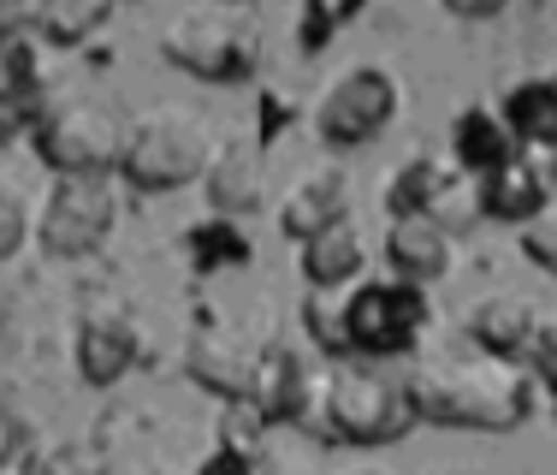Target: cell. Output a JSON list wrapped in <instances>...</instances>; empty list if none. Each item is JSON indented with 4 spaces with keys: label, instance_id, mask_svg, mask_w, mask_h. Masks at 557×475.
I'll list each match as a JSON object with an SVG mask.
<instances>
[{
    "label": "cell",
    "instance_id": "cell-16",
    "mask_svg": "<svg viewBox=\"0 0 557 475\" xmlns=\"http://www.w3.org/2000/svg\"><path fill=\"white\" fill-rule=\"evenodd\" d=\"M504 125H510L516 149H540V155H557V77L540 72V77H516L498 101Z\"/></svg>",
    "mask_w": 557,
    "mask_h": 475
},
{
    "label": "cell",
    "instance_id": "cell-8",
    "mask_svg": "<svg viewBox=\"0 0 557 475\" xmlns=\"http://www.w3.org/2000/svg\"><path fill=\"white\" fill-rule=\"evenodd\" d=\"M113 220H119V196L108 191V179H65L60 173L54 184H48L42 208L30 215V238L48 249V256L77 261V256H89V249L108 244Z\"/></svg>",
    "mask_w": 557,
    "mask_h": 475
},
{
    "label": "cell",
    "instance_id": "cell-28",
    "mask_svg": "<svg viewBox=\"0 0 557 475\" xmlns=\"http://www.w3.org/2000/svg\"><path fill=\"white\" fill-rule=\"evenodd\" d=\"M196 475H261V458L249 452L244 440H220L214 452L196 464Z\"/></svg>",
    "mask_w": 557,
    "mask_h": 475
},
{
    "label": "cell",
    "instance_id": "cell-18",
    "mask_svg": "<svg viewBox=\"0 0 557 475\" xmlns=\"http://www.w3.org/2000/svg\"><path fill=\"white\" fill-rule=\"evenodd\" d=\"M42 113V54L30 48V36H18L12 24H0V125Z\"/></svg>",
    "mask_w": 557,
    "mask_h": 475
},
{
    "label": "cell",
    "instance_id": "cell-10",
    "mask_svg": "<svg viewBox=\"0 0 557 475\" xmlns=\"http://www.w3.org/2000/svg\"><path fill=\"white\" fill-rule=\"evenodd\" d=\"M137 356H143V327L125 303H96V309H84L77 339H72V363L89 387H119V380L137 368Z\"/></svg>",
    "mask_w": 557,
    "mask_h": 475
},
{
    "label": "cell",
    "instance_id": "cell-5",
    "mask_svg": "<svg viewBox=\"0 0 557 475\" xmlns=\"http://www.w3.org/2000/svg\"><path fill=\"white\" fill-rule=\"evenodd\" d=\"M30 149L65 179H108V173H119L125 119H119L108 101L60 96V101H48V108L36 113Z\"/></svg>",
    "mask_w": 557,
    "mask_h": 475
},
{
    "label": "cell",
    "instance_id": "cell-3",
    "mask_svg": "<svg viewBox=\"0 0 557 475\" xmlns=\"http://www.w3.org/2000/svg\"><path fill=\"white\" fill-rule=\"evenodd\" d=\"M214 131H208V119L196 108H178V101H166V108H149L137 113L125 125V149H119V179L131 184V191H178V184L202 179L208 173V155H214Z\"/></svg>",
    "mask_w": 557,
    "mask_h": 475
},
{
    "label": "cell",
    "instance_id": "cell-37",
    "mask_svg": "<svg viewBox=\"0 0 557 475\" xmlns=\"http://www.w3.org/2000/svg\"><path fill=\"white\" fill-rule=\"evenodd\" d=\"M220 7H237V0H220Z\"/></svg>",
    "mask_w": 557,
    "mask_h": 475
},
{
    "label": "cell",
    "instance_id": "cell-17",
    "mask_svg": "<svg viewBox=\"0 0 557 475\" xmlns=\"http://www.w3.org/2000/svg\"><path fill=\"white\" fill-rule=\"evenodd\" d=\"M534 327H540L534 297H516V292L481 297L469 315V339H474V351H486V356H528Z\"/></svg>",
    "mask_w": 557,
    "mask_h": 475
},
{
    "label": "cell",
    "instance_id": "cell-29",
    "mask_svg": "<svg viewBox=\"0 0 557 475\" xmlns=\"http://www.w3.org/2000/svg\"><path fill=\"white\" fill-rule=\"evenodd\" d=\"M36 475H101V458L84 446H48L36 452Z\"/></svg>",
    "mask_w": 557,
    "mask_h": 475
},
{
    "label": "cell",
    "instance_id": "cell-7",
    "mask_svg": "<svg viewBox=\"0 0 557 475\" xmlns=\"http://www.w3.org/2000/svg\"><path fill=\"white\" fill-rule=\"evenodd\" d=\"M397 113V77L386 65H344L314 101V137L326 149H362Z\"/></svg>",
    "mask_w": 557,
    "mask_h": 475
},
{
    "label": "cell",
    "instance_id": "cell-23",
    "mask_svg": "<svg viewBox=\"0 0 557 475\" xmlns=\"http://www.w3.org/2000/svg\"><path fill=\"white\" fill-rule=\"evenodd\" d=\"M101 19H108V0H36V24H42V36L60 48L84 42Z\"/></svg>",
    "mask_w": 557,
    "mask_h": 475
},
{
    "label": "cell",
    "instance_id": "cell-4",
    "mask_svg": "<svg viewBox=\"0 0 557 475\" xmlns=\"http://www.w3.org/2000/svg\"><path fill=\"white\" fill-rule=\"evenodd\" d=\"M433 321L428 285L404 280V273H362V280L344 292V345L362 363H386L421 345Z\"/></svg>",
    "mask_w": 557,
    "mask_h": 475
},
{
    "label": "cell",
    "instance_id": "cell-1",
    "mask_svg": "<svg viewBox=\"0 0 557 475\" xmlns=\"http://www.w3.org/2000/svg\"><path fill=\"white\" fill-rule=\"evenodd\" d=\"M409 411L433 428H474V434H504L534 416V368L522 356H428L404 375Z\"/></svg>",
    "mask_w": 557,
    "mask_h": 475
},
{
    "label": "cell",
    "instance_id": "cell-32",
    "mask_svg": "<svg viewBox=\"0 0 557 475\" xmlns=\"http://www.w3.org/2000/svg\"><path fill=\"white\" fill-rule=\"evenodd\" d=\"M125 475H178L172 464H143V470H125Z\"/></svg>",
    "mask_w": 557,
    "mask_h": 475
},
{
    "label": "cell",
    "instance_id": "cell-2",
    "mask_svg": "<svg viewBox=\"0 0 557 475\" xmlns=\"http://www.w3.org/2000/svg\"><path fill=\"white\" fill-rule=\"evenodd\" d=\"M302 428L314 440H338V446H392L416 428V411H409V387L404 375H386L380 363H338L321 375V392H314Z\"/></svg>",
    "mask_w": 557,
    "mask_h": 475
},
{
    "label": "cell",
    "instance_id": "cell-27",
    "mask_svg": "<svg viewBox=\"0 0 557 475\" xmlns=\"http://www.w3.org/2000/svg\"><path fill=\"white\" fill-rule=\"evenodd\" d=\"M528 368H534V380H546V387H557V315H540L534 339H528Z\"/></svg>",
    "mask_w": 557,
    "mask_h": 475
},
{
    "label": "cell",
    "instance_id": "cell-14",
    "mask_svg": "<svg viewBox=\"0 0 557 475\" xmlns=\"http://www.w3.org/2000/svg\"><path fill=\"white\" fill-rule=\"evenodd\" d=\"M208 203H214V215H249V208H261V196H268V155L256 149V143H214V155H208Z\"/></svg>",
    "mask_w": 557,
    "mask_h": 475
},
{
    "label": "cell",
    "instance_id": "cell-6",
    "mask_svg": "<svg viewBox=\"0 0 557 475\" xmlns=\"http://www.w3.org/2000/svg\"><path fill=\"white\" fill-rule=\"evenodd\" d=\"M166 65L202 77V84H244L261 65V31L237 7H190L161 36Z\"/></svg>",
    "mask_w": 557,
    "mask_h": 475
},
{
    "label": "cell",
    "instance_id": "cell-21",
    "mask_svg": "<svg viewBox=\"0 0 557 475\" xmlns=\"http://www.w3.org/2000/svg\"><path fill=\"white\" fill-rule=\"evenodd\" d=\"M510 155H516V137H510V125H504L498 108L474 101V108H462L457 119H450V161L469 167L474 179L493 173V167L510 161Z\"/></svg>",
    "mask_w": 557,
    "mask_h": 475
},
{
    "label": "cell",
    "instance_id": "cell-15",
    "mask_svg": "<svg viewBox=\"0 0 557 475\" xmlns=\"http://www.w3.org/2000/svg\"><path fill=\"white\" fill-rule=\"evenodd\" d=\"M450 238L457 232L440 227V220H428V215H392V227H386L392 273H404V280H416V285H433L450 268Z\"/></svg>",
    "mask_w": 557,
    "mask_h": 475
},
{
    "label": "cell",
    "instance_id": "cell-13",
    "mask_svg": "<svg viewBox=\"0 0 557 475\" xmlns=\"http://www.w3.org/2000/svg\"><path fill=\"white\" fill-rule=\"evenodd\" d=\"M338 220H350V173L333 161L297 173L290 191L278 196V227H285V238H297V244L321 238L326 227H338Z\"/></svg>",
    "mask_w": 557,
    "mask_h": 475
},
{
    "label": "cell",
    "instance_id": "cell-31",
    "mask_svg": "<svg viewBox=\"0 0 557 475\" xmlns=\"http://www.w3.org/2000/svg\"><path fill=\"white\" fill-rule=\"evenodd\" d=\"M18 446H24V440H18V422H12L7 411H0V464H7V458L18 452Z\"/></svg>",
    "mask_w": 557,
    "mask_h": 475
},
{
    "label": "cell",
    "instance_id": "cell-24",
    "mask_svg": "<svg viewBox=\"0 0 557 475\" xmlns=\"http://www.w3.org/2000/svg\"><path fill=\"white\" fill-rule=\"evenodd\" d=\"M344 292H350V285H344ZM344 292H309V309H302V321H309L314 345L333 351V356L350 351V345H344Z\"/></svg>",
    "mask_w": 557,
    "mask_h": 475
},
{
    "label": "cell",
    "instance_id": "cell-22",
    "mask_svg": "<svg viewBox=\"0 0 557 475\" xmlns=\"http://www.w3.org/2000/svg\"><path fill=\"white\" fill-rule=\"evenodd\" d=\"M184 256H190V268H202V273L237 268V261H249V238L232 215H208V220H196V227L184 232Z\"/></svg>",
    "mask_w": 557,
    "mask_h": 475
},
{
    "label": "cell",
    "instance_id": "cell-34",
    "mask_svg": "<svg viewBox=\"0 0 557 475\" xmlns=\"http://www.w3.org/2000/svg\"><path fill=\"white\" fill-rule=\"evenodd\" d=\"M18 7H36V0H0V12H18Z\"/></svg>",
    "mask_w": 557,
    "mask_h": 475
},
{
    "label": "cell",
    "instance_id": "cell-35",
    "mask_svg": "<svg viewBox=\"0 0 557 475\" xmlns=\"http://www.w3.org/2000/svg\"><path fill=\"white\" fill-rule=\"evenodd\" d=\"M7 309H12V303H7V292H0V327H7Z\"/></svg>",
    "mask_w": 557,
    "mask_h": 475
},
{
    "label": "cell",
    "instance_id": "cell-26",
    "mask_svg": "<svg viewBox=\"0 0 557 475\" xmlns=\"http://www.w3.org/2000/svg\"><path fill=\"white\" fill-rule=\"evenodd\" d=\"M30 238V203H24L12 184H0V261Z\"/></svg>",
    "mask_w": 557,
    "mask_h": 475
},
{
    "label": "cell",
    "instance_id": "cell-12",
    "mask_svg": "<svg viewBox=\"0 0 557 475\" xmlns=\"http://www.w3.org/2000/svg\"><path fill=\"white\" fill-rule=\"evenodd\" d=\"M321 375H326V368H314L309 356H297L290 345H268L256 356V375H249L244 404L261 422H297V428H302L314 392H321Z\"/></svg>",
    "mask_w": 557,
    "mask_h": 475
},
{
    "label": "cell",
    "instance_id": "cell-19",
    "mask_svg": "<svg viewBox=\"0 0 557 475\" xmlns=\"http://www.w3.org/2000/svg\"><path fill=\"white\" fill-rule=\"evenodd\" d=\"M256 356L237 333H225V327H208V333L190 339V375L202 380L208 392H220V399H244L249 392V375H256Z\"/></svg>",
    "mask_w": 557,
    "mask_h": 475
},
{
    "label": "cell",
    "instance_id": "cell-20",
    "mask_svg": "<svg viewBox=\"0 0 557 475\" xmlns=\"http://www.w3.org/2000/svg\"><path fill=\"white\" fill-rule=\"evenodd\" d=\"M297 249H302V280H309L314 292H344V285H356L368 268V244L350 220L326 227L321 238H309V244H297Z\"/></svg>",
    "mask_w": 557,
    "mask_h": 475
},
{
    "label": "cell",
    "instance_id": "cell-30",
    "mask_svg": "<svg viewBox=\"0 0 557 475\" xmlns=\"http://www.w3.org/2000/svg\"><path fill=\"white\" fill-rule=\"evenodd\" d=\"M445 12H457V19H498L510 0H440Z\"/></svg>",
    "mask_w": 557,
    "mask_h": 475
},
{
    "label": "cell",
    "instance_id": "cell-33",
    "mask_svg": "<svg viewBox=\"0 0 557 475\" xmlns=\"http://www.w3.org/2000/svg\"><path fill=\"white\" fill-rule=\"evenodd\" d=\"M344 475H392V470H380V464H362V470H344Z\"/></svg>",
    "mask_w": 557,
    "mask_h": 475
},
{
    "label": "cell",
    "instance_id": "cell-25",
    "mask_svg": "<svg viewBox=\"0 0 557 475\" xmlns=\"http://www.w3.org/2000/svg\"><path fill=\"white\" fill-rule=\"evenodd\" d=\"M522 256L534 261V268H546L557 280V203L540 208L534 220H522Z\"/></svg>",
    "mask_w": 557,
    "mask_h": 475
},
{
    "label": "cell",
    "instance_id": "cell-36",
    "mask_svg": "<svg viewBox=\"0 0 557 475\" xmlns=\"http://www.w3.org/2000/svg\"><path fill=\"white\" fill-rule=\"evenodd\" d=\"M552 411H557V387H552Z\"/></svg>",
    "mask_w": 557,
    "mask_h": 475
},
{
    "label": "cell",
    "instance_id": "cell-9",
    "mask_svg": "<svg viewBox=\"0 0 557 475\" xmlns=\"http://www.w3.org/2000/svg\"><path fill=\"white\" fill-rule=\"evenodd\" d=\"M392 215H428L457 232L481 220V179L450 155H416L392 173Z\"/></svg>",
    "mask_w": 557,
    "mask_h": 475
},
{
    "label": "cell",
    "instance_id": "cell-11",
    "mask_svg": "<svg viewBox=\"0 0 557 475\" xmlns=\"http://www.w3.org/2000/svg\"><path fill=\"white\" fill-rule=\"evenodd\" d=\"M557 203V155L540 149H516L510 161H498L493 173H481V215L486 220H534L540 208Z\"/></svg>",
    "mask_w": 557,
    "mask_h": 475
}]
</instances>
